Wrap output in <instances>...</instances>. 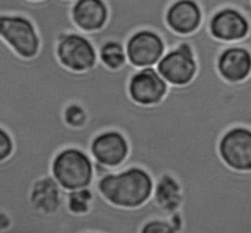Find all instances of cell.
I'll return each mask as SVG.
<instances>
[{"label": "cell", "mask_w": 251, "mask_h": 233, "mask_svg": "<svg viewBox=\"0 0 251 233\" xmlns=\"http://www.w3.org/2000/svg\"><path fill=\"white\" fill-rule=\"evenodd\" d=\"M217 72L226 82L240 83L251 76V34L220 54Z\"/></svg>", "instance_id": "9"}, {"label": "cell", "mask_w": 251, "mask_h": 233, "mask_svg": "<svg viewBox=\"0 0 251 233\" xmlns=\"http://www.w3.org/2000/svg\"><path fill=\"white\" fill-rule=\"evenodd\" d=\"M168 85L157 73L154 67L141 68L131 76L127 83V94L137 105L152 106L166 97Z\"/></svg>", "instance_id": "10"}, {"label": "cell", "mask_w": 251, "mask_h": 233, "mask_svg": "<svg viewBox=\"0 0 251 233\" xmlns=\"http://www.w3.org/2000/svg\"><path fill=\"white\" fill-rule=\"evenodd\" d=\"M51 176L66 192L88 188L93 182V160L80 149H64L51 163Z\"/></svg>", "instance_id": "3"}, {"label": "cell", "mask_w": 251, "mask_h": 233, "mask_svg": "<svg viewBox=\"0 0 251 233\" xmlns=\"http://www.w3.org/2000/svg\"><path fill=\"white\" fill-rule=\"evenodd\" d=\"M102 44H93L87 37L69 33L58 41L55 55L59 64L66 70L82 73L95 67L98 61L97 49Z\"/></svg>", "instance_id": "4"}, {"label": "cell", "mask_w": 251, "mask_h": 233, "mask_svg": "<svg viewBox=\"0 0 251 233\" xmlns=\"http://www.w3.org/2000/svg\"><path fill=\"white\" fill-rule=\"evenodd\" d=\"M218 154L226 166L237 172H251V129L234 127L218 143Z\"/></svg>", "instance_id": "7"}, {"label": "cell", "mask_w": 251, "mask_h": 233, "mask_svg": "<svg viewBox=\"0 0 251 233\" xmlns=\"http://www.w3.org/2000/svg\"><path fill=\"white\" fill-rule=\"evenodd\" d=\"M97 191L103 199L120 209H137L147 203L153 192L152 177L141 168H129L108 173L97 180Z\"/></svg>", "instance_id": "2"}, {"label": "cell", "mask_w": 251, "mask_h": 233, "mask_svg": "<svg viewBox=\"0 0 251 233\" xmlns=\"http://www.w3.org/2000/svg\"><path fill=\"white\" fill-rule=\"evenodd\" d=\"M151 198L154 204L169 215L180 214L183 208V193L179 183L174 177L166 173L153 183Z\"/></svg>", "instance_id": "15"}, {"label": "cell", "mask_w": 251, "mask_h": 233, "mask_svg": "<svg viewBox=\"0 0 251 233\" xmlns=\"http://www.w3.org/2000/svg\"><path fill=\"white\" fill-rule=\"evenodd\" d=\"M98 61L110 71H118L127 63L125 43L120 41H107L97 49Z\"/></svg>", "instance_id": "17"}, {"label": "cell", "mask_w": 251, "mask_h": 233, "mask_svg": "<svg viewBox=\"0 0 251 233\" xmlns=\"http://www.w3.org/2000/svg\"><path fill=\"white\" fill-rule=\"evenodd\" d=\"M71 20L83 33H95L107 23V5L104 0H75L71 7Z\"/></svg>", "instance_id": "14"}, {"label": "cell", "mask_w": 251, "mask_h": 233, "mask_svg": "<svg viewBox=\"0 0 251 233\" xmlns=\"http://www.w3.org/2000/svg\"><path fill=\"white\" fill-rule=\"evenodd\" d=\"M210 34L222 43H238L251 34V15L235 7H223L212 15Z\"/></svg>", "instance_id": "8"}, {"label": "cell", "mask_w": 251, "mask_h": 233, "mask_svg": "<svg viewBox=\"0 0 251 233\" xmlns=\"http://www.w3.org/2000/svg\"><path fill=\"white\" fill-rule=\"evenodd\" d=\"M127 63L137 70L153 67L166 54L164 42L156 32L141 29L135 32L125 43Z\"/></svg>", "instance_id": "6"}, {"label": "cell", "mask_w": 251, "mask_h": 233, "mask_svg": "<svg viewBox=\"0 0 251 233\" xmlns=\"http://www.w3.org/2000/svg\"><path fill=\"white\" fill-rule=\"evenodd\" d=\"M154 70L168 85L181 87L189 85L198 71L195 55L190 44L183 42L172 50L166 51Z\"/></svg>", "instance_id": "5"}, {"label": "cell", "mask_w": 251, "mask_h": 233, "mask_svg": "<svg viewBox=\"0 0 251 233\" xmlns=\"http://www.w3.org/2000/svg\"><path fill=\"white\" fill-rule=\"evenodd\" d=\"M167 27L178 36L195 33L202 22V12L196 0H174L164 16Z\"/></svg>", "instance_id": "13"}, {"label": "cell", "mask_w": 251, "mask_h": 233, "mask_svg": "<svg viewBox=\"0 0 251 233\" xmlns=\"http://www.w3.org/2000/svg\"><path fill=\"white\" fill-rule=\"evenodd\" d=\"M66 194L68 192L56 183L53 176H47L33 183L29 193V203L36 212L53 216L68 210Z\"/></svg>", "instance_id": "12"}, {"label": "cell", "mask_w": 251, "mask_h": 233, "mask_svg": "<svg viewBox=\"0 0 251 233\" xmlns=\"http://www.w3.org/2000/svg\"><path fill=\"white\" fill-rule=\"evenodd\" d=\"M74 2L0 0V128L12 153L48 166L68 148L91 156V142L105 131L120 132L132 155L145 153L161 136L166 111L130 99L127 83L139 70L126 63L110 71L97 61L75 73L56 59L65 34L90 39L71 20Z\"/></svg>", "instance_id": "1"}, {"label": "cell", "mask_w": 251, "mask_h": 233, "mask_svg": "<svg viewBox=\"0 0 251 233\" xmlns=\"http://www.w3.org/2000/svg\"><path fill=\"white\" fill-rule=\"evenodd\" d=\"M97 180L100 178L93 176L92 186L88 188H82V190L73 191L68 192L66 194V207L68 210L74 215H85L92 209L96 200L100 199L102 195L97 191Z\"/></svg>", "instance_id": "16"}, {"label": "cell", "mask_w": 251, "mask_h": 233, "mask_svg": "<svg viewBox=\"0 0 251 233\" xmlns=\"http://www.w3.org/2000/svg\"><path fill=\"white\" fill-rule=\"evenodd\" d=\"M14 151V142L5 129L0 128V163L10 158Z\"/></svg>", "instance_id": "19"}, {"label": "cell", "mask_w": 251, "mask_h": 233, "mask_svg": "<svg viewBox=\"0 0 251 233\" xmlns=\"http://www.w3.org/2000/svg\"><path fill=\"white\" fill-rule=\"evenodd\" d=\"M90 155L93 163L108 169L118 168L129 155V144L120 132H102L91 142Z\"/></svg>", "instance_id": "11"}, {"label": "cell", "mask_w": 251, "mask_h": 233, "mask_svg": "<svg viewBox=\"0 0 251 233\" xmlns=\"http://www.w3.org/2000/svg\"><path fill=\"white\" fill-rule=\"evenodd\" d=\"M140 233H179V231L171 222L164 220H151L141 227Z\"/></svg>", "instance_id": "18"}]
</instances>
